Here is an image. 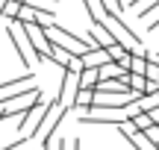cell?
I'll return each instance as SVG.
<instances>
[{
  "label": "cell",
  "instance_id": "cell-1",
  "mask_svg": "<svg viewBox=\"0 0 159 150\" xmlns=\"http://www.w3.org/2000/svg\"><path fill=\"white\" fill-rule=\"evenodd\" d=\"M47 35H50V41H56L59 47H65V50L68 53H74V56H83V53H89L91 47V41L89 38H80L77 33H71V29H65L62 24H47Z\"/></svg>",
  "mask_w": 159,
  "mask_h": 150
},
{
  "label": "cell",
  "instance_id": "cell-2",
  "mask_svg": "<svg viewBox=\"0 0 159 150\" xmlns=\"http://www.w3.org/2000/svg\"><path fill=\"white\" fill-rule=\"evenodd\" d=\"M6 35H9V41H12V47H15V53H18V59H21V65L30 71V68L35 65V50H33V44L27 41V35H24L21 21H9Z\"/></svg>",
  "mask_w": 159,
  "mask_h": 150
},
{
  "label": "cell",
  "instance_id": "cell-3",
  "mask_svg": "<svg viewBox=\"0 0 159 150\" xmlns=\"http://www.w3.org/2000/svg\"><path fill=\"white\" fill-rule=\"evenodd\" d=\"M83 68H100V65H106V62H112V56L106 53V47H91L89 53H83Z\"/></svg>",
  "mask_w": 159,
  "mask_h": 150
},
{
  "label": "cell",
  "instance_id": "cell-4",
  "mask_svg": "<svg viewBox=\"0 0 159 150\" xmlns=\"http://www.w3.org/2000/svg\"><path fill=\"white\" fill-rule=\"evenodd\" d=\"M30 82H33V71H27L24 77H12V80H3V82H0V94L15 91V88H24V86H30Z\"/></svg>",
  "mask_w": 159,
  "mask_h": 150
},
{
  "label": "cell",
  "instance_id": "cell-5",
  "mask_svg": "<svg viewBox=\"0 0 159 150\" xmlns=\"http://www.w3.org/2000/svg\"><path fill=\"white\" fill-rule=\"evenodd\" d=\"M77 80H80V88H91V91H94L97 80H100V71H97V68H83Z\"/></svg>",
  "mask_w": 159,
  "mask_h": 150
},
{
  "label": "cell",
  "instance_id": "cell-6",
  "mask_svg": "<svg viewBox=\"0 0 159 150\" xmlns=\"http://www.w3.org/2000/svg\"><path fill=\"white\" fill-rule=\"evenodd\" d=\"M94 103V91L91 88H77V94H74V109H89V106Z\"/></svg>",
  "mask_w": 159,
  "mask_h": 150
},
{
  "label": "cell",
  "instance_id": "cell-7",
  "mask_svg": "<svg viewBox=\"0 0 159 150\" xmlns=\"http://www.w3.org/2000/svg\"><path fill=\"white\" fill-rule=\"evenodd\" d=\"M153 9H159V0H150V3H142V6L136 9V18H139V21H148V15H150Z\"/></svg>",
  "mask_w": 159,
  "mask_h": 150
},
{
  "label": "cell",
  "instance_id": "cell-8",
  "mask_svg": "<svg viewBox=\"0 0 159 150\" xmlns=\"http://www.w3.org/2000/svg\"><path fill=\"white\" fill-rule=\"evenodd\" d=\"M27 141H30L27 135H21V139H15V141H9V144H6V147H0V150H21L24 144H27Z\"/></svg>",
  "mask_w": 159,
  "mask_h": 150
},
{
  "label": "cell",
  "instance_id": "cell-9",
  "mask_svg": "<svg viewBox=\"0 0 159 150\" xmlns=\"http://www.w3.org/2000/svg\"><path fill=\"white\" fill-rule=\"evenodd\" d=\"M150 29H159V15L153 18V21H148V33H150Z\"/></svg>",
  "mask_w": 159,
  "mask_h": 150
},
{
  "label": "cell",
  "instance_id": "cell-10",
  "mask_svg": "<svg viewBox=\"0 0 159 150\" xmlns=\"http://www.w3.org/2000/svg\"><path fill=\"white\" fill-rule=\"evenodd\" d=\"M15 3H24V0H15Z\"/></svg>",
  "mask_w": 159,
  "mask_h": 150
},
{
  "label": "cell",
  "instance_id": "cell-11",
  "mask_svg": "<svg viewBox=\"0 0 159 150\" xmlns=\"http://www.w3.org/2000/svg\"><path fill=\"white\" fill-rule=\"evenodd\" d=\"M156 147H159V144H156Z\"/></svg>",
  "mask_w": 159,
  "mask_h": 150
}]
</instances>
